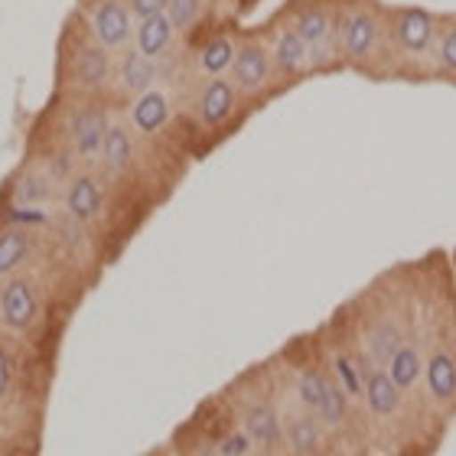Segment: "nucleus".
I'll list each match as a JSON object with an SVG mask.
<instances>
[{
	"instance_id": "21",
	"label": "nucleus",
	"mask_w": 456,
	"mask_h": 456,
	"mask_svg": "<svg viewBox=\"0 0 456 456\" xmlns=\"http://www.w3.org/2000/svg\"><path fill=\"white\" fill-rule=\"evenodd\" d=\"M330 13L326 10H320V7H314V10H304L300 17H297V33L306 39V43H320V39H330Z\"/></svg>"
},
{
	"instance_id": "30",
	"label": "nucleus",
	"mask_w": 456,
	"mask_h": 456,
	"mask_svg": "<svg viewBox=\"0 0 456 456\" xmlns=\"http://www.w3.org/2000/svg\"><path fill=\"white\" fill-rule=\"evenodd\" d=\"M10 385H13V359L7 349H0V401L10 395Z\"/></svg>"
},
{
	"instance_id": "4",
	"label": "nucleus",
	"mask_w": 456,
	"mask_h": 456,
	"mask_svg": "<svg viewBox=\"0 0 456 456\" xmlns=\"http://www.w3.org/2000/svg\"><path fill=\"white\" fill-rule=\"evenodd\" d=\"M114 69H111V56L102 43H78L76 53H72V78L76 86H82L86 92H98L111 82Z\"/></svg>"
},
{
	"instance_id": "27",
	"label": "nucleus",
	"mask_w": 456,
	"mask_h": 456,
	"mask_svg": "<svg viewBox=\"0 0 456 456\" xmlns=\"http://www.w3.org/2000/svg\"><path fill=\"white\" fill-rule=\"evenodd\" d=\"M320 414H323L326 424H339L342 414H346V395H342V388H336V385H326V395L323 401H320Z\"/></svg>"
},
{
	"instance_id": "9",
	"label": "nucleus",
	"mask_w": 456,
	"mask_h": 456,
	"mask_svg": "<svg viewBox=\"0 0 456 456\" xmlns=\"http://www.w3.org/2000/svg\"><path fill=\"white\" fill-rule=\"evenodd\" d=\"M430 39H434V17H430L428 10H418L411 7L404 10L398 17V43L408 53H428L430 49Z\"/></svg>"
},
{
	"instance_id": "17",
	"label": "nucleus",
	"mask_w": 456,
	"mask_h": 456,
	"mask_svg": "<svg viewBox=\"0 0 456 456\" xmlns=\"http://www.w3.org/2000/svg\"><path fill=\"white\" fill-rule=\"evenodd\" d=\"M365 398H369V408L375 411V414H395V408H398V385L391 381L388 371H375L369 379V385H365Z\"/></svg>"
},
{
	"instance_id": "16",
	"label": "nucleus",
	"mask_w": 456,
	"mask_h": 456,
	"mask_svg": "<svg viewBox=\"0 0 456 456\" xmlns=\"http://www.w3.org/2000/svg\"><path fill=\"white\" fill-rule=\"evenodd\" d=\"M428 388L437 401H450L456 395V362L447 352H437L428 362Z\"/></svg>"
},
{
	"instance_id": "7",
	"label": "nucleus",
	"mask_w": 456,
	"mask_h": 456,
	"mask_svg": "<svg viewBox=\"0 0 456 456\" xmlns=\"http://www.w3.org/2000/svg\"><path fill=\"white\" fill-rule=\"evenodd\" d=\"M235 111V86L225 78H209V86L200 95V118L206 127H219Z\"/></svg>"
},
{
	"instance_id": "3",
	"label": "nucleus",
	"mask_w": 456,
	"mask_h": 456,
	"mask_svg": "<svg viewBox=\"0 0 456 456\" xmlns=\"http://www.w3.org/2000/svg\"><path fill=\"white\" fill-rule=\"evenodd\" d=\"M131 7L121 0H98L92 10V33L105 49H121L131 39Z\"/></svg>"
},
{
	"instance_id": "2",
	"label": "nucleus",
	"mask_w": 456,
	"mask_h": 456,
	"mask_svg": "<svg viewBox=\"0 0 456 456\" xmlns=\"http://www.w3.org/2000/svg\"><path fill=\"white\" fill-rule=\"evenodd\" d=\"M108 127H111V121H108L105 108H95V105L76 108L72 118H69V137H72L76 157H82V160L98 157V153H102V143H105Z\"/></svg>"
},
{
	"instance_id": "26",
	"label": "nucleus",
	"mask_w": 456,
	"mask_h": 456,
	"mask_svg": "<svg viewBox=\"0 0 456 456\" xmlns=\"http://www.w3.org/2000/svg\"><path fill=\"white\" fill-rule=\"evenodd\" d=\"M326 385L330 381L320 375V371H304L300 375V398H304V404H310V408H320V401H323V395H326Z\"/></svg>"
},
{
	"instance_id": "11",
	"label": "nucleus",
	"mask_w": 456,
	"mask_h": 456,
	"mask_svg": "<svg viewBox=\"0 0 456 456\" xmlns=\"http://www.w3.org/2000/svg\"><path fill=\"white\" fill-rule=\"evenodd\" d=\"M173 23L167 13H153V17H143L141 27H137V53H143L147 59H160L173 43Z\"/></svg>"
},
{
	"instance_id": "29",
	"label": "nucleus",
	"mask_w": 456,
	"mask_h": 456,
	"mask_svg": "<svg viewBox=\"0 0 456 456\" xmlns=\"http://www.w3.org/2000/svg\"><path fill=\"white\" fill-rule=\"evenodd\" d=\"M167 4L170 0H131V13L137 20L153 17V13H167Z\"/></svg>"
},
{
	"instance_id": "13",
	"label": "nucleus",
	"mask_w": 456,
	"mask_h": 456,
	"mask_svg": "<svg viewBox=\"0 0 456 456\" xmlns=\"http://www.w3.org/2000/svg\"><path fill=\"white\" fill-rule=\"evenodd\" d=\"M375 37H379L375 17L355 13V17L346 20V29H342V53L349 59H365L375 46Z\"/></svg>"
},
{
	"instance_id": "25",
	"label": "nucleus",
	"mask_w": 456,
	"mask_h": 456,
	"mask_svg": "<svg viewBox=\"0 0 456 456\" xmlns=\"http://www.w3.org/2000/svg\"><path fill=\"white\" fill-rule=\"evenodd\" d=\"M202 13V0H170L167 4V17L173 29H190Z\"/></svg>"
},
{
	"instance_id": "5",
	"label": "nucleus",
	"mask_w": 456,
	"mask_h": 456,
	"mask_svg": "<svg viewBox=\"0 0 456 456\" xmlns=\"http://www.w3.org/2000/svg\"><path fill=\"white\" fill-rule=\"evenodd\" d=\"M232 76H235V86L241 92H257V88L267 86L271 78V59H267V49L261 43H245V46L235 49V59H232Z\"/></svg>"
},
{
	"instance_id": "28",
	"label": "nucleus",
	"mask_w": 456,
	"mask_h": 456,
	"mask_svg": "<svg viewBox=\"0 0 456 456\" xmlns=\"http://www.w3.org/2000/svg\"><path fill=\"white\" fill-rule=\"evenodd\" d=\"M336 371H339L342 385L349 388V395H362V381H359V371L352 365L349 359H336Z\"/></svg>"
},
{
	"instance_id": "18",
	"label": "nucleus",
	"mask_w": 456,
	"mask_h": 456,
	"mask_svg": "<svg viewBox=\"0 0 456 456\" xmlns=\"http://www.w3.org/2000/svg\"><path fill=\"white\" fill-rule=\"evenodd\" d=\"M245 430L257 444H265V447H274L277 440H281V424H277V414L267 404H257L245 414Z\"/></svg>"
},
{
	"instance_id": "32",
	"label": "nucleus",
	"mask_w": 456,
	"mask_h": 456,
	"mask_svg": "<svg viewBox=\"0 0 456 456\" xmlns=\"http://www.w3.org/2000/svg\"><path fill=\"white\" fill-rule=\"evenodd\" d=\"M440 62L447 69H456V27L450 29L447 37H444V43H440Z\"/></svg>"
},
{
	"instance_id": "31",
	"label": "nucleus",
	"mask_w": 456,
	"mask_h": 456,
	"mask_svg": "<svg viewBox=\"0 0 456 456\" xmlns=\"http://www.w3.org/2000/svg\"><path fill=\"white\" fill-rule=\"evenodd\" d=\"M333 59V49H330V39H320V43H310V56H306V66H326Z\"/></svg>"
},
{
	"instance_id": "22",
	"label": "nucleus",
	"mask_w": 456,
	"mask_h": 456,
	"mask_svg": "<svg viewBox=\"0 0 456 456\" xmlns=\"http://www.w3.org/2000/svg\"><path fill=\"white\" fill-rule=\"evenodd\" d=\"M369 349L375 355V362H391V355L401 349V333L391 323L375 326L369 333Z\"/></svg>"
},
{
	"instance_id": "23",
	"label": "nucleus",
	"mask_w": 456,
	"mask_h": 456,
	"mask_svg": "<svg viewBox=\"0 0 456 456\" xmlns=\"http://www.w3.org/2000/svg\"><path fill=\"white\" fill-rule=\"evenodd\" d=\"M287 437H290V447L297 453H314L316 444H320V434H316V424L310 418H294L287 424Z\"/></svg>"
},
{
	"instance_id": "20",
	"label": "nucleus",
	"mask_w": 456,
	"mask_h": 456,
	"mask_svg": "<svg viewBox=\"0 0 456 456\" xmlns=\"http://www.w3.org/2000/svg\"><path fill=\"white\" fill-rule=\"evenodd\" d=\"M388 375H391V381L398 385V391L401 388H411L414 381H418V375H420V355L411 346H401L395 355H391V362H388Z\"/></svg>"
},
{
	"instance_id": "14",
	"label": "nucleus",
	"mask_w": 456,
	"mask_h": 456,
	"mask_svg": "<svg viewBox=\"0 0 456 456\" xmlns=\"http://www.w3.org/2000/svg\"><path fill=\"white\" fill-rule=\"evenodd\" d=\"M33 238L27 228H7L0 232V277H10L29 257Z\"/></svg>"
},
{
	"instance_id": "33",
	"label": "nucleus",
	"mask_w": 456,
	"mask_h": 456,
	"mask_svg": "<svg viewBox=\"0 0 456 456\" xmlns=\"http://www.w3.org/2000/svg\"><path fill=\"white\" fill-rule=\"evenodd\" d=\"M248 450V440L245 437H232L225 444V456H241Z\"/></svg>"
},
{
	"instance_id": "10",
	"label": "nucleus",
	"mask_w": 456,
	"mask_h": 456,
	"mask_svg": "<svg viewBox=\"0 0 456 456\" xmlns=\"http://www.w3.org/2000/svg\"><path fill=\"white\" fill-rule=\"evenodd\" d=\"M167 121H170V98L163 95V92H153V88L137 95V102L131 108V124L137 131L157 134Z\"/></svg>"
},
{
	"instance_id": "1",
	"label": "nucleus",
	"mask_w": 456,
	"mask_h": 456,
	"mask_svg": "<svg viewBox=\"0 0 456 456\" xmlns=\"http://www.w3.org/2000/svg\"><path fill=\"white\" fill-rule=\"evenodd\" d=\"M39 316V297L37 287L27 277H10L0 290V320L13 333H27Z\"/></svg>"
},
{
	"instance_id": "24",
	"label": "nucleus",
	"mask_w": 456,
	"mask_h": 456,
	"mask_svg": "<svg viewBox=\"0 0 456 456\" xmlns=\"http://www.w3.org/2000/svg\"><path fill=\"white\" fill-rule=\"evenodd\" d=\"M49 190H53V186H49V176H43V173H27V176H20L17 180L13 196H17V202L33 206V202H46Z\"/></svg>"
},
{
	"instance_id": "12",
	"label": "nucleus",
	"mask_w": 456,
	"mask_h": 456,
	"mask_svg": "<svg viewBox=\"0 0 456 456\" xmlns=\"http://www.w3.org/2000/svg\"><path fill=\"white\" fill-rule=\"evenodd\" d=\"M306 56H310V43H306L297 29H284L274 39V66L284 76H297L306 69Z\"/></svg>"
},
{
	"instance_id": "15",
	"label": "nucleus",
	"mask_w": 456,
	"mask_h": 456,
	"mask_svg": "<svg viewBox=\"0 0 456 456\" xmlns=\"http://www.w3.org/2000/svg\"><path fill=\"white\" fill-rule=\"evenodd\" d=\"M131 153H134V141H131V131L124 127V124H111L105 134V143H102V163H105L111 173H121L127 163H131Z\"/></svg>"
},
{
	"instance_id": "6",
	"label": "nucleus",
	"mask_w": 456,
	"mask_h": 456,
	"mask_svg": "<svg viewBox=\"0 0 456 456\" xmlns=\"http://www.w3.org/2000/svg\"><path fill=\"white\" fill-rule=\"evenodd\" d=\"M114 78H118V88L127 92V95H143L147 88H153V78H157V69H153V59H147L143 53L131 49L118 59L114 66Z\"/></svg>"
},
{
	"instance_id": "8",
	"label": "nucleus",
	"mask_w": 456,
	"mask_h": 456,
	"mask_svg": "<svg viewBox=\"0 0 456 456\" xmlns=\"http://www.w3.org/2000/svg\"><path fill=\"white\" fill-rule=\"evenodd\" d=\"M98 209H102V186H98L95 176H88V173L72 176V180H69V190H66L69 216L78 222H88V219H95Z\"/></svg>"
},
{
	"instance_id": "19",
	"label": "nucleus",
	"mask_w": 456,
	"mask_h": 456,
	"mask_svg": "<svg viewBox=\"0 0 456 456\" xmlns=\"http://www.w3.org/2000/svg\"><path fill=\"white\" fill-rule=\"evenodd\" d=\"M232 59H235V43L228 37H216L202 46L200 66L206 76H222L225 69H232Z\"/></svg>"
}]
</instances>
